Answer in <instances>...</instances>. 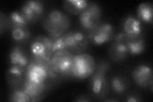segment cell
<instances>
[{"label": "cell", "instance_id": "obj_1", "mask_svg": "<svg viewBox=\"0 0 153 102\" xmlns=\"http://www.w3.org/2000/svg\"><path fill=\"white\" fill-rule=\"evenodd\" d=\"M74 55L66 50L56 51L49 61L50 82H56L71 77Z\"/></svg>", "mask_w": 153, "mask_h": 102}, {"label": "cell", "instance_id": "obj_2", "mask_svg": "<svg viewBox=\"0 0 153 102\" xmlns=\"http://www.w3.org/2000/svg\"><path fill=\"white\" fill-rule=\"evenodd\" d=\"M110 68V65L102 61L98 63L95 71L90 79L91 91L97 99L103 100L107 97L109 90V82L107 80V73Z\"/></svg>", "mask_w": 153, "mask_h": 102}, {"label": "cell", "instance_id": "obj_3", "mask_svg": "<svg viewBox=\"0 0 153 102\" xmlns=\"http://www.w3.org/2000/svg\"><path fill=\"white\" fill-rule=\"evenodd\" d=\"M70 24L69 17L58 10L51 11L43 21L45 31L52 38L63 36L68 30Z\"/></svg>", "mask_w": 153, "mask_h": 102}, {"label": "cell", "instance_id": "obj_4", "mask_svg": "<svg viewBox=\"0 0 153 102\" xmlns=\"http://www.w3.org/2000/svg\"><path fill=\"white\" fill-rule=\"evenodd\" d=\"M62 49L80 54L87 48L89 41L86 33L80 31H71L60 36Z\"/></svg>", "mask_w": 153, "mask_h": 102}, {"label": "cell", "instance_id": "obj_5", "mask_svg": "<svg viewBox=\"0 0 153 102\" xmlns=\"http://www.w3.org/2000/svg\"><path fill=\"white\" fill-rule=\"evenodd\" d=\"M32 57L42 61H50L54 53V39L47 36H38L31 44Z\"/></svg>", "mask_w": 153, "mask_h": 102}, {"label": "cell", "instance_id": "obj_6", "mask_svg": "<svg viewBox=\"0 0 153 102\" xmlns=\"http://www.w3.org/2000/svg\"><path fill=\"white\" fill-rule=\"evenodd\" d=\"M95 61L89 54H80L74 56L71 77L78 79H84L91 77L96 69Z\"/></svg>", "mask_w": 153, "mask_h": 102}, {"label": "cell", "instance_id": "obj_7", "mask_svg": "<svg viewBox=\"0 0 153 102\" xmlns=\"http://www.w3.org/2000/svg\"><path fill=\"white\" fill-rule=\"evenodd\" d=\"M25 78L31 81L44 83L49 78V61H42L31 58L25 73Z\"/></svg>", "mask_w": 153, "mask_h": 102}, {"label": "cell", "instance_id": "obj_8", "mask_svg": "<svg viewBox=\"0 0 153 102\" xmlns=\"http://www.w3.org/2000/svg\"><path fill=\"white\" fill-rule=\"evenodd\" d=\"M101 16L102 10L98 4L89 3L87 8L79 16L80 26L86 33L92 31L101 22Z\"/></svg>", "mask_w": 153, "mask_h": 102}, {"label": "cell", "instance_id": "obj_9", "mask_svg": "<svg viewBox=\"0 0 153 102\" xmlns=\"http://www.w3.org/2000/svg\"><path fill=\"white\" fill-rule=\"evenodd\" d=\"M89 42L95 45H102L114 36V27L110 23L100 22L92 31L86 33Z\"/></svg>", "mask_w": 153, "mask_h": 102}, {"label": "cell", "instance_id": "obj_10", "mask_svg": "<svg viewBox=\"0 0 153 102\" xmlns=\"http://www.w3.org/2000/svg\"><path fill=\"white\" fill-rule=\"evenodd\" d=\"M128 36L125 33H119L114 37V40L109 50V57L114 62H121L128 57L129 51L127 42Z\"/></svg>", "mask_w": 153, "mask_h": 102}, {"label": "cell", "instance_id": "obj_11", "mask_svg": "<svg viewBox=\"0 0 153 102\" xmlns=\"http://www.w3.org/2000/svg\"><path fill=\"white\" fill-rule=\"evenodd\" d=\"M19 11L29 24L36 22L42 16L44 12V6L40 1L30 0L24 4Z\"/></svg>", "mask_w": 153, "mask_h": 102}, {"label": "cell", "instance_id": "obj_12", "mask_svg": "<svg viewBox=\"0 0 153 102\" xmlns=\"http://www.w3.org/2000/svg\"><path fill=\"white\" fill-rule=\"evenodd\" d=\"M132 77L137 86L143 88L150 87L152 90V71L149 66L146 65L137 66L132 71Z\"/></svg>", "mask_w": 153, "mask_h": 102}, {"label": "cell", "instance_id": "obj_13", "mask_svg": "<svg viewBox=\"0 0 153 102\" xmlns=\"http://www.w3.org/2000/svg\"><path fill=\"white\" fill-rule=\"evenodd\" d=\"M49 87V86L47 82L38 83L25 78L22 89L30 97L31 101H37L41 100L42 97L44 95Z\"/></svg>", "mask_w": 153, "mask_h": 102}, {"label": "cell", "instance_id": "obj_14", "mask_svg": "<svg viewBox=\"0 0 153 102\" xmlns=\"http://www.w3.org/2000/svg\"><path fill=\"white\" fill-rule=\"evenodd\" d=\"M9 58L10 66L19 67L26 70L30 60L21 47L19 46L14 47L10 53Z\"/></svg>", "mask_w": 153, "mask_h": 102}, {"label": "cell", "instance_id": "obj_15", "mask_svg": "<svg viewBox=\"0 0 153 102\" xmlns=\"http://www.w3.org/2000/svg\"><path fill=\"white\" fill-rule=\"evenodd\" d=\"M26 70L10 66L7 73V80L9 86L15 89L19 87L23 82L25 77Z\"/></svg>", "mask_w": 153, "mask_h": 102}, {"label": "cell", "instance_id": "obj_16", "mask_svg": "<svg viewBox=\"0 0 153 102\" xmlns=\"http://www.w3.org/2000/svg\"><path fill=\"white\" fill-rule=\"evenodd\" d=\"M109 87L115 94L123 95L127 92L130 87V82L126 77L121 75H116L111 79Z\"/></svg>", "mask_w": 153, "mask_h": 102}, {"label": "cell", "instance_id": "obj_17", "mask_svg": "<svg viewBox=\"0 0 153 102\" xmlns=\"http://www.w3.org/2000/svg\"><path fill=\"white\" fill-rule=\"evenodd\" d=\"M123 30L129 37H135L142 35V25L138 19L128 16L123 23Z\"/></svg>", "mask_w": 153, "mask_h": 102}, {"label": "cell", "instance_id": "obj_18", "mask_svg": "<svg viewBox=\"0 0 153 102\" xmlns=\"http://www.w3.org/2000/svg\"><path fill=\"white\" fill-rule=\"evenodd\" d=\"M8 28L10 29L13 39L19 43L27 42L30 38V31L27 25H13L10 24Z\"/></svg>", "mask_w": 153, "mask_h": 102}, {"label": "cell", "instance_id": "obj_19", "mask_svg": "<svg viewBox=\"0 0 153 102\" xmlns=\"http://www.w3.org/2000/svg\"><path fill=\"white\" fill-rule=\"evenodd\" d=\"M129 54L131 55H138L143 52L146 48V43L142 35L129 37L127 42Z\"/></svg>", "mask_w": 153, "mask_h": 102}, {"label": "cell", "instance_id": "obj_20", "mask_svg": "<svg viewBox=\"0 0 153 102\" xmlns=\"http://www.w3.org/2000/svg\"><path fill=\"white\" fill-rule=\"evenodd\" d=\"M88 4L89 3L85 0H66L63 2L65 9L73 15H80L87 8Z\"/></svg>", "mask_w": 153, "mask_h": 102}, {"label": "cell", "instance_id": "obj_21", "mask_svg": "<svg viewBox=\"0 0 153 102\" xmlns=\"http://www.w3.org/2000/svg\"><path fill=\"white\" fill-rule=\"evenodd\" d=\"M153 5L151 3H142L138 7L137 16L140 21L148 24L152 23Z\"/></svg>", "mask_w": 153, "mask_h": 102}, {"label": "cell", "instance_id": "obj_22", "mask_svg": "<svg viewBox=\"0 0 153 102\" xmlns=\"http://www.w3.org/2000/svg\"><path fill=\"white\" fill-rule=\"evenodd\" d=\"M10 101L13 102H30L31 99L22 88H15L10 96Z\"/></svg>", "mask_w": 153, "mask_h": 102}, {"label": "cell", "instance_id": "obj_23", "mask_svg": "<svg viewBox=\"0 0 153 102\" xmlns=\"http://www.w3.org/2000/svg\"><path fill=\"white\" fill-rule=\"evenodd\" d=\"M7 28H8V17L4 16L3 13H1V16H0V32H1V34H3Z\"/></svg>", "mask_w": 153, "mask_h": 102}, {"label": "cell", "instance_id": "obj_24", "mask_svg": "<svg viewBox=\"0 0 153 102\" xmlns=\"http://www.w3.org/2000/svg\"><path fill=\"white\" fill-rule=\"evenodd\" d=\"M142 100L140 99V97L138 96L137 95H130L127 96L126 101L128 102H137V101H140Z\"/></svg>", "mask_w": 153, "mask_h": 102}, {"label": "cell", "instance_id": "obj_25", "mask_svg": "<svg viewBox=\"0 0 153 102\" xmlns=\"http://www.w3.org/2000/svg\"><path fill=\"white\" fill-rule=\"evenodd\" d=\"M80 98V99H76V101H90L91 100L90 99H89V98L88 96H80L79 97Z\"/></svg>", "mask_w": 153, "mask_h": 102}]
</instances>
